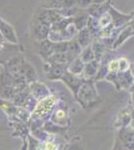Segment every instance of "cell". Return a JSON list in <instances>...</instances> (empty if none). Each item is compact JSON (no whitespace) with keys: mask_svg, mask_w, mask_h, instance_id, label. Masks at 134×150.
<instances>
[{"mask_svg":"<svg viewBox=\"0 0 134 150\" xmlns=\"http://www.w3.org/2000/svg\"><path fill=\"white\" fill-rule=\"evenodd\" d=\"M6 70L13 78L17 80L25 81L26 83L37 80V75L35 70L28 62L25 61V59L21 57L12 58L7 62Z\"/></svg>","mask_w":134,"mask_h":150,"instance_id":"6da1fadb","label":"cell"},{"mask_svg":"<svg viewBox=\"0 0 134 150\" xmlns=\"http://www.w3.org/2000/svg\"><path fill=\"white\" fill-rule=\"evenodd\" d=\"M75 98L83 107H89V106H93L94 104H96L99 98L96 89L94 87L93 80L91 79L84 80L81 86L79 87Z\"/></svg>","mask_w":134,"mask_h":150,"instance_id":"7a4b0ae2","label":"cell"},{"mask_svg":"<svg viewBox=\"0 0 134 150\" xmlns=\"http://www.w3.org/2000/svg\"><path fill=\"white\" fill-rule=\"evenodd\" d=\"M108 12L111 16L112 24H113V26L116 28L125 27V26L127 25L131 20H133V18H134V12H132V13H130V14L120 13V12L116 10L112 5H109Z\"/></svg>","mask_w":134,"mask_h":150,"instance_id":"3957f363","label":"cell"},{"mask_svg":"<svg viewBox=\"0 0 134 150\" xmlns=\"http://www.w3.org/2000/svg\"><path fill=\"white\" fill-rule=\"evenodd\" d=\"M57 101L54 96H47V97L41 99L36 104L35 109L33 111V117H42L52 110L55 102Z\"/></svg>","mask_w":134,"mask_h":150,"instance_id":"277c9868","label":"cell"},{"mask_svg":"<svg viewBox=\"0 0 134 150\" xmlns=\"http://www.w3.org/2000/svg\"><path fill=\"white\" fill-rule=\"evenodd\" d=\"M68 65L61 63H46L44 65L45 71L47 73V77L51 80L61 79L64 72L67 70Z\"/></svg>","mask_w":134,"mask_h":150,"instance_id":"5b68a950","label":"cell"},{"mask_svg":"<svg viewBox=\"0 0 134 150\" xmlns=\"http://www.w3.org/2000/svg\"><path fill=\"white\" fill-rule=\"evenodd\" d=\"M61 80L66 83V85L69 87L72 92L74 93V96H76L79 87L81 86V84L84 82V78L79 77L78 75H75L71 73V72H69L68 70H66V71L64 72V74H63Z\"/></svg>","mask_w":134,"mask_h":150,"instance_id":"8992f818","label":"cell"},{"mask_svg":"<svg viewBox=\"0 0 134 150\" xmlns=\"http://www.w3.org/2000/svg\"><path fill=\"white\" fill-rule=\"evenodd\" d=\"M40 7L47 9H63L75 7V0H40Z\"/></svg>","mask_w":134,"mask_h":150,"instance_id":"52a82bcc","label":"cell"},{"mask_svg":"<svg viewBox=\"0 0 134 150\" xmlns=\"http://www.w3.org/2000/svg\"><path fill=\"white\" fill-rule=\"evenodd\" d=\"M0 34L8 42L17 43V41H18L14 28L9 23L4 21L2 18H0Z\"/></svg>","mask_w":134,"mask_h":150,"instance_id":"ba28073f","label":"cell"},{"mask_svg":"<svg viewBox=\"0 0 134 150\" xmlns=\"http://www.w3.org/2000/svg\"><path fill=\"white\" fill-rule=\"evenodd\" d=\"M133 35H134V18H133V20H131L130 22L124 27L122 32L119 34L118 38L115 40V42H114V44H113V49H117L119 46H121V45L125 42L127 38L132 37Z\"/></svg>","mask_w":134,"mask_h":150,"instance_id":"9c48e42d","label":"cell"},{"mask_svg":"<svg viewBox=\"0 0 134 150\" xmlns=\"http://www.w3.org/2000/svg\"><path fill=\"white\" fill-rule=\"evenodd\" d=\"M29 90H30V93L32 94L34 97L40 99V100L47 97V96H49V90H48L47 87H46L44 84L38 83V82H36V81H34L30 84Z\"/></svg>","mask_w":134,"mask_h":150,"instance_id":"30bf717a","label":"cell"},{"mask_svg":"<svg viewBox=\"0 0 134 150\" xmlns=\"http://www.w3.org/2000/svg\"><path fill=\"white\" fill-rule=\"evenodd\" d=\"M118 77V83L119 87L123 89L130 88L134 81V77L130 70H126V71H118L117 72Z\"/></svg>","mask_w":134,"mask_h":150,"instance_id":"8fae6325","label":"cell"},{"mask_svg":"<svg viewBox=\"0 0 134 150\" xmlns=\"http://www.w3.org/2000/svg\"><path fill=\"white\" fill-rule=\"evenodd\" d=\"M92 40H93V34L91 33V31L89 30L87 27H85L81 30H79L78 32V37H77V42L80 45V47L83 48L89 46L91 44Z\"/></svg>","mask_w":134,"mask_h":150,"instance_id":"7c38bea8","label":"cell"},{"mask_svg":"<svg viewBox=\"0 0 134 150\" xmlns=\"http://www.w3.org/2000/svg\"><path fill=\"white\" fill-rule=\"evenodd\" d=\"M100 62L97 61L96 59L92 60L90 62H87L84 66V69H83V78L84 79H91L92 77H96V74L98 72V69H99V66H100Z\"/></svg>","mask_w":134,"mask_h":150,"instance_id":"4fadbf2b","label":"cell"},{"mask_svg":"<svg viewBox=\"0 0 134 150\" xmlns=\"http://www.w3.org/2000/svg\"><path fill=\"white\" fill-rule=\"evenodd\" d=\"M84 66H85L84 62L82 61L79 57H77L68 64L67 70L69 72H71V73L75 74V75H79L81 72H83Z\"/></svg>","mask_w":134,"mask_h":150,"instance_id":"5bb4252c","label":"cell"},{"mask_svg":"<svg viewBox=\"0 0 134 150\" xmlns=\"http://www.w3.org/2000/svg\"><path fill=\"white\" fill-rule=\"evenodd\" d=\"M79 58L84 62V63L85 62L87 63V62H90V61H92V60L95 59L94 51H93V49H92L91 45H89V46L85 47L81 50V53H80V55H79Z\"/></svg>","mask_w":134,"mask_h":150,"instance_id":"9a60e30c","label":"cell"},{"mask_svg":"<svg viewBox=\"0 0 134 150\" xmlns=\"http://www.w3.org/2000/svg\"><path fill=\"white\" fill-rule=\"evenodd\" d=\"M67 120V114H66V111L59 109L57 110L53 115V122L57 123V124H61L64 125L65 122Z\"/></svg>","mask_w":134,"mask_h":150,"instance_id":"2e32d148","label":"cell"},{"mask_svg":"<svg viewBox=\"0 0 134 150\" xmlns=\"http://www.w3.org/2000/svg\"><path fill=\"white\" fill-rule=\"evenodd\" d=\"M92 5V0H75V7L79 9H87Z\"/></svg>","mask_w":134,"mask_h":150,"instance_id":"e0dca14e","label":"cell"},{"mask_svg":"<svg viewBox=\"0 0 134 150\" xmlns=\"http://www.w3.org/2000/svg\"><path fill=\"white\" fill-rule=\"evenodd\" d=\"M119 61L118 59H112L108 62V72H118Z\"/></svg>","mask_w":134,"mask_h":150,"instance_id":"ac0fdd59","label":"cell"},{"mask_svg":"<svg viewBox=\"0 0 134 150\" xmlns=\"http://www.w3.org/2000/svg\"><path fill=\"white\" fill-rule=\"evenodd\" d=\"M119 61V71H126V70L129 69L130 67V63L126 58L124 57H121L118 59Z\"/></svg>","mask_w":134,"mask_h":150,"instance_id":"d6986e66","label":"cell"},{"mask_svg":"<svg viewBox=\"0 0 134 150\" xmlns=\"http://www.w3.org/2000/svg\"><path fill=\"white\" fill-rule=\"evenodd\" d=\"M46 150H54L55 149V145L52 143V142H47L45 145Z\"/></svg>","mask_w":134,"mask_h":150,"instance_id":"ffe728a7","label":"cell"},{"mask_svg":"<svg viewBox=\"0 0 134 150\" xmlns=\"http://www.w3.org/2000/svg\"><path fill=\"white\" fill-rule=\"evenodd\" d=\"M130 123H131V128H132V130L134 131V109L132 110V112H131V120H130Z\"/></svg>","mask_w":134,"mask_h":150,"instance_id":"44dd1931","label":"cell"},{"mask_svg":"<svg viewBox=\"0 0 134 150\" xmlns=\"http://www.w3.org/2000/svg\"><path fill=\"white\" fill-rule=\"evenodd\" d=\"M108 0H92V4H102L105 3Z\"/></svg>","mask_w":134,"mask_h":150,"instance_id":"7402d4cb","label":"cell"},{"mask_svg":"<svg viewBox=\"0 0 134 150\" xmlns=\"http://www.w3.org/2000/svg\"><path fill=\"white\" fill-rule=\"evenodd\" d=\"M67 150H82V149L78 148V147H77V146H75V145H72V146H70L69 148H68Z\"/></svg>","mask_w":134,"mask_h":150,"instance_id":"603a6c76","label":"cell"},{"mask_svg":"<svg viewBox=\"0 0 134 150\" xmlns=\"http://www.w3.org/2000/svg\"><path fill=\"white\" fill-rule=\"evenodd\" d=\"M130 71H131V73H132L133 75V77H134V62L132 63V65H131V68H130Z\"/></svg>","mask_w":134,"mask_h":150,"instance_id":"cb8c5ba5","label":"cell"},{"mask_svg":"<svg viewBox=\"0 0 134 150\" xmlns=\"http://www.w3.org/2000/svg\"><path fill=\"white\" fill-rule=\"evenodd\" d=\"M130 91H132V92H134V81H133L132 85H131V87H130Z\"/></svg>","mask_w":134,"mask_h":150,"instance_id":"d4e9b609","label":"cell"},{"mask_svg":"<svg viewBox=\"0 0 134 150\" xmlns=\"http://www.w3.org/2000/svg\"><path fill=\"white\" fill-rule=\"evenodd\" d=\"M132 100H133V102H134V92H133V96H132Z\"/></svg>","mask_w":134,"mask_h":150,"instance_id":"484cf974","label":"cell"},{"mask_svg":"<svg viewBox=\"0 0 134 150\" xmlns=\"http://www.w3.org/2000/svg\"><path fill=\"white\" fill-rule=\"evenodd\" d=\"M1 40H2V35L0 34V41H1Z\"/></svg>","mask_w":134,"mask_h":150,"instance_id":"4316f807","label":"cell"},{"mask_svg":"<svg viewBox=\"0 0 134 150\" xmlns=\"http://www.w3.org/2000/svg\"><path fill=\"white\" fill-rule=\"evenodd\" d=\"M23 150H24V149H23Z\"/></svg>","mask_w":134,"mask_h":150,"instance_id":"83f0119b","label":"cell"}]
</instances>
